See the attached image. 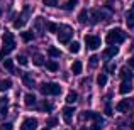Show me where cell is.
I'll list each match as a JSON object with an SVG mask.
<instances>
[{
  "mask_svg": "<svg viewBox=\"0 0 134 130\" xmlns=\"http://www.w3.org/2000/svg\"><path fill=\"white\" fill-rule=\"evenodd\" d=\"M105 41H107V44H110V46L121 44V42H124V41H126V32L122 29H119V27H114V29H110L107 32Z\"/></svg>",
  "mask_w": 134,
  "mask_h": 130,
  "instance_id": "1",
  "label": "cell"
},
{
  "mask_svg": "<svg viewBox=\"0 0 134 130\" xmlns=\"http://www.w3.org/2000/svg\"><path fill=\"white\" fill-rule=\"evenodd\" d=\"M15 47V37H14V34L12 32H5L3 34V46H2V49H0V59H5V56L9 54L12 49Z\"/></svg>",
  "mask_w": 134,
  "mask_h": 130,
  "instance_id": "2",
  "label": "cell"
},
{
  "mask_svg": "<svg viewBox=\"0 0 134 130\" xmlns=\"http://www.w3.org/2000/svg\"><path fill=\"white\" fill-rule=\"evenodd\" d=\"M37 88L43 95H54V96L61 95V86L58 83H41Z\"/></svg>",
  "mask_w": 134,
  "mask_h": 130,
  "instance_id": "3",
  "label": "cell"
},
{
  "mask_svg": "<svg viewBox=\"0 0 134 130\" xmlns=\"http://www.w3.org/2000/svg\"><path fill=\"white\" fill-rule=\"evenodd\" d=\"M71 36H73V30L71 27H63V32L58 34V41L61 44H70V41H71Z\"/></svg>",
  "mask_w": 134,
  "mask_h": 130,
  "instance_id": "4",
  "label": "cell"
},
{
  "mask_svg": "<svg viewBox=\"0 0 134 130\" xmlns=\"http://www.w3.org/2000/svg\"><path fill=\"white\" fill-rule=\"evenodd\" d=\"M85 46L90 49V51L98 49L100 47V37L98 36H85Z\"/></svg>",
  "mask_w": 134,
  "mask_h": 130,
  "instance_id": "5",
  "label": "cell"
},
{
  "mask_svg": "<svg viewBox=\"0 0 134 130\" xmlns=\"http://www.w3.org/2000/svg\"><path fill=\"white\" fill-rule=\"evenodd\" d=\"M37 128V120L36 118H26L20 125V130H36Z\"/></svg>",
  "mask_w": 134,
  "mask_h": 130,
  "instance_id": "6",
  "label": "cell"
},
{
  "mask_svg": "<svg viewBox=\"0 0 134 130\" xmlns=\"http://www.w3.org/2000/svg\"><path fill=\"white\" fill-rule=\"evenodd\" d=\"M132 107V100H121L117 103V110L121 112V113H126V112H129V108Z\"/></svg>",
  "mask_w": 134,
  "mask_h": 130,
  "instance_id": "7",
  "label": "cell"
},
{
  "mask_svg": "<svg viewBox=\"0 0 134 130\" xmlns=\"http://www.w3.org/2000/svg\"><path fill=\"white\" fill-rule=\"evenodd\" d=\"M107 17V14L102 12V10H92V24H97L100 20H104Z\"/></svg>",
  "mask_w": 134,
  "mask_h": 130,
  "instance_id": "8",
  "label": "cell"
},
{
  "mask_svg": "<svg viewBox=\"0 0 134 130\" xmlns=\"http://www.w3.org/2000/svg\"><path fill=\"white\" fill-rule=\"evenodd\" d=\"M132 75H134V73L129 68H121V71H119V76H121L122 81H131V79H132Z\"/></svg>",
  "mask_w": 134,
  "mask_h": 130,
  "instance_id": "9",
  "label": "cell"
},
{
  "mask_svg": "<svg viewBox=\"0 0 134 130\" xmlns=\"http://www.w3.org/2000/svg\"><path fill=\"white\" fill-rule=\"evenodd\" d=\"M73 113H75V108H73V107H65V108H63V118H65L66 123H70V122H71Z\"/></svg>",
  "mask_w": 134,
  "mask_h": 130,
  "instance_id": "10",
  "label": "cell"
},
{
  "mask_svg": "<svg viewBox=\"0 0 134 130\" xmlns=\"http://www.w3.org/2000/svg\"><path fill=\"white\" fill-rule=\"evenodd\" d=\"M117 52H119V47H117V46H109V47L104 51V58L105 59H112L115 54H117Z\"/></svg>",
  "mask_w": 134,
  "mask_h": 130,
  "instance_id": "11",
  "label": "cell"
},
{
  "mask_svg": "<svg viewBox=\"0 0 134 130\" xmlns=\"http://www.w3.org/2000/svg\"><path fill=\"white\" fill-rule=\"evenodd\" d=\"M131 91H132L131 81H122L121 83V86H119V93L121 95H127V93H131Z\"/></svg>",
  "mask_w": 134,
  "mask_h": 130,
  "instance_id": "12",
  "label": "cell"
},
{
  "mask_svg": "<svg viewBox=\"0 0 134 130\" xmlns=\"http://www.w3.org/2000/svg\"><path fill=\"white\" fill-rule=\"evenodd\" d=\"M22 83H24V85H26L27 88H36V83H34L32 76H31L29 73H26V75L22 76Z\"/></svg>",
  "mask_w": 134,
  "mask_h": 130,
  "instance_id": "13",
  "label": "cell"
},
{
  "mask_svg": "<svg viewBox=\"0 0 134 130\" xmlns=\"http://www.w3.org/2000/svg\"><path fill=\"white\" fill-rule=\"evenodd\" d=\"M20 37H22L24 42H31V41H34L36 34H34L32 30H24V32H20Z\"/></svg>",
  "mask_w": 134,
  "mask_h": 130,
  "instance_id": "14",
  "label": "cell"
},
{
  "mask_svg": "<svg viewBox=\"0 0 134 130\" xmlns=\"http://www.w3.org/2000/svg\"><path fill=\"white\" fill-rule=\"evenodd\" d=\"M126 24H127L129 29H134V10H129L126 14Z\"/></svg>",
  "mask_w": 134,
  "mask_h": 130,
  "instance_id": "15",
  "label": "cell"
},
{
  "mask_svg": "<svg viewBox=\"0 0 134 130\" xmlns=\"http://www.w3.org/2000/svg\"><path fill=\"white\" fill-rule=\"evenodd\" d=\"M44 64H46V68H48V71H51V73H54V71H58V69H59V64L56 61H53V59L46 61Z\"/></svg>",
  "mask_w": 134,
  "mask_h": 130,
  "instance_id": "16",
  "label": "cell"
},
{
  "mask_svg": "<svg viewBox=\"0 0 134 130\" xmlns=\"http://www.w3.org/2000/svg\"><path fill=\"white\" fill-rule=\"evenodd\" d=\"M83 71V64H82V61H75L71 64V73L73 75H80V73Z\"/></svg>",
  "mask_w": 134,
  "mask_h": 130,
  "instance_id": "17",
  "label": "cell"
},
{
  "mask_svg": "<svg viewBox=\"0 0 134 130\" xmlns=\"http://www.w3.org/2000/svg\"><path fill=\"white\" fill-rule=\"evenodd\" d=\"M76 3H78L76 0H68V2L63 3V10H66V12H71V10L76 7Z\"/></svg>",
  "mask_w": 134,
  "mask_h": 130,
  "instance_id": "18",
  "label": "cell"
},
{
  "mask_svg": "<svg viewBox=\"0 0 134 130\" xmlns=\"http://www.w3.org/2000/svg\"><path fill=\"white\" fill-rule=\"evenodd\" d=\"M24 101H26L27 107H34V105H36V96H34L32 93H27L26 96H24Z\"/></svg>",
  "mask_w": 134,
  "mask_h": 130,
  "instance_id": "19",
  "label": "cell"
},
{
  "mask_svg": "<svg viewBox=\"0 0 134 130\" xmlns=\"http://www.w3.org/2000/svg\"><path fill=\"white\" fill-rule=\"evenodd\" d=\"M107 75H105V73H100V75H98L97 76V85L98 86H105V85H107Z\"/></svg>",
  "mask_w": 134,
  "mask_h": 130,
  "instance_id": "20",
  "label": "cell"
},
{
  "mask_svg": "<svg viewBox=\"0 0 134 130\" xmlns=\"http://www.w3.org/2000/svg\"><path fill=\"white\" fill-rule=\"evenodd\" d=\"M78 22H82V24H87V22H88V10L83 9L82 12H80V15H78Z\"/></svg>",
  "mask_w": 134,
  "mask_h": 130,
  "instance_id": "21",
  "label": "cell"
},
{
  "mask_svg": "<svg viewBox=\"0 0 134 130\" xmlns=\"http://www.w3.org/2000/svg\"><path fill=\"white\" fill-rule=\"evenodd\" d=\"M3 68H5L7 71L15 73V71H14V59H3Z\"/></svg>",
  "mask_w": 134,
  "mask_h": 130,
  "instance_id": "22",
  "label": "cell"
},
{
  "mask_svg": "<svg viewBox=\"0 0 134 130\" xmlns=\"http://www.w3.org/2000/svg\"><path fill=\"white\" fill-rule=\"evenodd\" d=\"M10 86H12V81H10V79H2V81H0V91H7Z\"/></svg>",
  "mask_w": 134,
  "mask_h": 130,
  "instance_id": "23",
  "label": "cell"
},
{
  "mask_svg": "<svg viewBox=\"0 0 134 130\" xmlns=\"http://www.w3.org/2000/svg\"><path fill=\"white\" fill-rule=\"evenodd\" d=\"M48 54L51 56V58H59V56H61V51H59V49H56V47H49L48 49Z\"/></svg>",
  "mask_w": 134,
  "mask_h": 130,
  "instance_id": "24",
  "label": "cell"
},
{
  "mask_svg": "<svg viewBox=\"0 0 134 130\" xmlns=\"http://www.w3.org/2000/svg\"><path fill=\"white\" fill-rule=\"evenodd\" d=\"M76 98H78V95H76L75 91H70V93L66 95V103H75Z\"/></svg>",
  "mask_w": 134,
  "mask_h": 130,
  "instance_id": "25",
  "label": "cell"
},
{
  "mask_svg": "<svg viewBox=\"0 0 134 130\" xmlns=\"http://www.w3.org/2000/svg\"><path fill=\"white\" fill-rule=\"evenodd\" d=\"M70 52H73V54H76V52H80V42H76V41H73V42H70Z\"/></svg>",
  "mask_w": 134,
  "mask_h": 130,
  "instance_id": "26",
  "label": "cell"
},
{
  "mask_svg": "<svg viewBox=\"0 0 134 130\" xmlns=\"http://www.w3.org/2000/svg\"><path fill=\"white\" fill-rule=\"evenodd\" d=\"M46 123H48V127H56V125H58V118L56 117H48Z\"/></svg>",
  "mask_w": 134,
  "mask_h": 130,
  "instance_id": "27",
  "label": "cell"
},
{
  "mask_svg": "<svg viewBox=\"0 0 134 130\" xmlns=\"http://www.w3.org/2000/svg\"><path fill=\"white\" fill-rule=\"evenodd\" d=\"M15 59H17V63H19L20 66H27V63H29V61H27V58H26V56H22V54H19Z\"/></svg>",
  "mask_w": 134,
  "mask_h": 130,
  "instance_id": "28",
  "label": "cell"
},
{
  "mask_svg": "<svg viewBox=\"0 0 134 130\" xmlns=\"http://www.w3.org/2000/svg\"><path fill=\"white\" fill-rule=\"evenodd\" d=\"M58 29H59L58 24H54V22H48V30H49V32H58Z\"/></svg>",
  "mask_w": 134,
  "mask_h": 130,
  "instance_id": "29",
  "label": "cell"
},
{
  "mask_svg": "<svg viewBox=\"0 0 134 130\" xmlns=\"http://www.w3.org/2000/svg\"><path fill=\"white\" fill-rule=\"evenodd\" d=\"M41 110H44V112H51V110H53V105L49 103V101H43V103H41Z\"/></svg>",
  "mask_w": 134,
  "mask_h": 130,
  "instance_id": "30",
  "label": "cell"
},
{
  "mask_svg": "<svg viewBox=\"0 0 134 130\" xmlns=\"http://www.w3.org/2000/svg\"><path fill=\"white\" fill-rule=\"evenodd\" d=\"M44 58H43V56H36V58H34V64H36V66H43L44 64Z\"/></svg>",
  "mask_w": 134,
  "mask_h": 130,
  "instance_id": "31",
  "label": "cell"
},
{
  "mask_svg": "<svg viewBox=\"0 0 134 130\" xmlns=\"http://www.w3.org/2000/svg\"><path fill=\"white\" fill-rule=\"evenodd\" d=\"M43 3L46 7H56L58 5V0H43Z\"/></svg>",
  "mask_w": 134,
  "mask_h": 130,
  "instance_id": "32",
  "label": "cell"
},
{
  "mask_svg": "<svg viewBox=\"0 0 134 130\" xmlns=\"http://www.w3.org/2000/svg\"><path fill=\"white\" fill-rule=\"evenodd\" d=\"M105 115H107V117H112V115H114V113H112V107H110V103H109V101H107V103H105Z\"/></svg>",
  "mask_w": 134,
  "mask_h": 130,
  "instance_id": "33",
  "label": "cell"
},
{
  "mask_svg": "<svg viewBox=\"0 0 134 130\" xmlns=\"http://www.w3.org/2000/svg\"><path fill=\"white\" fill-rule=\"evenodd\" d=\"M0 130H12V123H9V122L2 123V125H0Z\"/></svg>",
  "mask_w": 134,
  "mask_h": 130,
  "instance_id": "34",
  "label": "cell"
},
{
  "mask_svg": "<svg viewBox=\"0 0 134 130\" xmlns=\"http://www.w3.org/2000/svg\"><path fill=\"white\" fill-rule=\"evenodd\" d=\"M90 130H102V123H98V122H95V123H92Z\"/></svg>",
  "mask_w": 134,
  "mask_h": 130,
  "instance_id": "35",
  "label": "cell"
},
{
  "mask_svg": "<svg viewBox=\"0 0 134 130\" xmlns=\"http://www.w3.org/2000/svg\"><path fill=\"white\" fill-rule=\"evenodd\" d=\"M24 26V20H15V22H14V27H15V29H20V27H22Z\"/></svg>",
  "mask_w": 134,
  "mask_h": 130,
  "instance_id": "36",
  "label": "cell"
},
{
  "mask_svg": "<svg viewBox=\"0 0 134 130\" xmlns=\"http://www.w3.org/2000/svg\"><path fill=\"white\" fill-rule=\"evenodd\" d=\"M97 63H98V58H97V56H92V58H90V66H95Z\"/></svg>",
  "mask_w": 134,
  "mask_h": 130,
  "instance_id": "37",
  "label": "cell"
},
{
  "mask_svg": "<svg viewBox=\"0 0 134 130\" xmlns=\"http://www.w3.org/2000/svg\"><path fill=\"white\" fill-rule=\"evenodd\" d=\"M127 64L131 66V68H134V56H131V58L127 59Z\"/></svg>",
  "mask_w": 134,
  "mask_h": 130,
  "instance_id": "38",
  "label": "cell"
},
{
  "mask_svg": "<svg viewBox=\"0 0 134 130\" xmlns=\"http://www.w3.org/2000/svg\"><path fill=\"white\" fill-rule=\"evenodd\" d=\"M80 130H87V128H85V127H82V128H80Z\"/></svg>",
  "mask_w": 134,
  "mask_h": 130,
  "instance_id": "39",
  "label": "cell"
},
{
  "mask_svg": "<svg viewBox=\"0 0 134 130\" xmlns=\"http://www.w3.org/2000/svg\"><path fill=\"white\" fill-rule=\"evenodd\" d=\"M43 130H49V127H46V128H43Z\"/></svg>",
  "mask_w": 134,
  "mask_h": 130,
  "instance_id": "40",
  "label": "cell"
},
{
  "mask_svg": "<svg viewBox=\"0 0 134 130\" xmlns=\"http://www.w3.org/2000/svg\"><path fill=\"white\" fill-rule=\"evenodd\" d=\"M0 15H2V9H0Z\"/></svg>",
  "mask_w": 134,
  "mask_h": 130,
  "instance_id": "41",
  "label": "cell"
}]
</instances>
